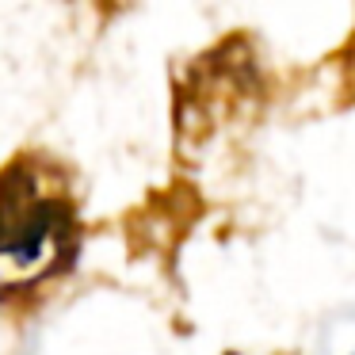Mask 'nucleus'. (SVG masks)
Masks as SVG:
<instances>
[{"instance_id":"f257e3e1","label":"nucleus","mask_w":355,"mask_h":355,"mask_svg":"<svg viewBox=\"0 0 355 355\" xmlns=\"http://www.w3.org/2000/svg\"><path fill=\"white\" fill-rule=\"evenodd\" d=\"M80 252V207L69 172L46 153L0 168V306H27L69 275Z\"/></svg>"},{"instance_id":"f03ea898","label":"nucleus","mask_w":355,"mask_h":355,"mask_svg":"<svg viewBox=\"0 0 355 355\" xmlns=\"http://www.w3.org/2000/svg\"><path fill=\"white\" fill-rule=\"evenodd\" d=\"M230 355H237V352H230Z\"/></svg>"}]
</instances>
